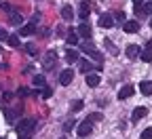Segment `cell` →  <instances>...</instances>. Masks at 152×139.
<instances>
[{"label": "cell", "mask_w": 152, "mask_h": 139, "mask_svg": "<svg viewBox=\"0 0 152 139\" xmlns=\"http://www.w3.org/2000/svg\"><path fill=\"white\" fill-rule=\"evenodd\" d=\"M148 114V110L144 108V106H140V108H135V110H133V114H131V120L133 122H137V120H142V118Z\"/></svg>", "instance_id": "8"}, {"label": "cell", "mask_w": 152, "mask_h": 139, "mask_svg": "<svg viewBox=\"0 0 152 139\" xmlns=\"http://www.w3.org/2000/svg\"><path fill=\"white\" fill-rule=\"evenodd\" d=\"M112 17H114V21H121V23H125V21H127V15H125L123 11H116Z\"/></svg>", "instance_id": "23"}, {"label": "cell", "mask_w": 152, "mask_h": 139, "mask_svg": "<svg viewBox=\"0 0 152 139\" xmlns=\"http://www.w3.org/2000/svg\"><path fill=\"white\" fill-rule=\"evenodd\" d=\"M72 110H74V112L83 110V101H74V103H72Z\"/></svg>", "instance_id": "29"}, {"label": "cell", "mask_w": 152, "mask_h": 139, "mask_svg": "<svg viewBox=\"0 0 152 139\" xmlns=\"http://www.w3.org/2000/svg\"><path fill=\"white\" fill-rule=\"evenodd\" d=\"M78 36H83V38H87V40H89V38L93 36L91 25H89V23H80V25H78Z\"/></svg>", "instance_id": "10"}, {"label": "cell", "mask_w": 152, "mask_h": 139, "mask_svg": "<svg viewBox=\"0 0 152 139\" xmlns=\"http://www.w3.org/2000/svg\"><path fill=\"white\" fill-rule=\"evenodd\" d=\"M7 38H9V34H7L2 28H0V40H7Z\"/></svg>", "instance_id": "33"}, {"label": "cell", "mask_w": 152, "mask_h": 139, "mask_svg": "<svg viewBox=\"0 0 152 139\" xmlns=\"http://www.w3.org/2000/svg\"><path fill=\"white\" fill-rule=\"evenodd\" d=\"M123 30H125L127 34H135V32H140V23H137V21H125Z\"/></svg>", "instance_id": "12"}, {"label": "cell", "mask_w": 152, "mask_h": 139, "mask_svg": "<svg viewBox=\"0 0 152 139\" xmlns=\"http://www.w3.org/2000/svg\"><path fill=\"white\" fill-rule=\"evenodd\" d=\"M99 82H102V78H99L97 74H95V72L87 74V84H89V87H97Z\"/></svg>", "instance_id": "15"}, {"label": "cell", "mask_w": 152, "mask_h": 139, "mask_svg": "<svg viewBox=\"0 0 152 139\" xmlns=\"http://www.w3.org/2000/svg\"><path fill=\"white\" fill-rule=\"evenodd\" d=\"M140 91H142V95H152V82L150 80H142L140 82Z\"/></svg>", "instance_id": "13"}, {"label": "cell", "mask_w": 152, "mask_h": 139, "mask_svg": "<svg viewBox=\"0 0 152 139\" xmlns=\"http://www.w3.org/2000/svg\"><path fill=\"white\" fill-rule=\"evenodd\" d=\"M51 95H53V91H51L49 87H45V89H42V97H45V99H49Z\"/></svg>", "instance_id": "28"}, {"label": "cell", "mask_w": 152, "mask_h": 139, "mask_svg": "<svg viewBox=\"0 0 152 139\" xmlns=\"http://www.w3.org/2000/svg\"><path fill=\"white\" fill-rule=\"evenodd\" d=\"M9 21H11L13 25H21V23H23V17H21V13H17V11H13V13L9 15Z\"/></svg>", "instance_id": "14"}, {"label": "cell", "mask_w": 152, "mask_h": 139, "mask_svg": "<svg viewBox=\"0 0 152 139\" xmlns=\"http://www.w3.org/2000/svg\"><path fill=\"white\" fill-rule=\"evenodd\" d=\"M140 139H152V127L144 129V131H142V135H140Z\"/></svg>", "instance_id": "26"}, {"label": "cell", "mask_w": 152, "mask_h": 139, "mask_svg": "<svg viewBox=\"0 0 152 139\" xmlns=\"http://www.w3.org/2000/svg\"><path fill=\"white\" fill-rule=\"evenodd\" d=\"M133 2H135V7H142V2H144V0H133Z\"/></svg>", "instance_id": "36"}, {"label": "cell", "mask_w": 152, "mask_h": 139, "mask_svg": "<svg viewBox=\"0 0 152 139\" xmlns=\"http://www.w3.org/2000/svg\"><path fill=\"white\" fill-rule=\"evenodd\" d=\"M91 124H93V122L89 120V118H87V120H83V122L78 124V137H87V135H91V131H93Z\"/></svg>", "instance_id": "3"}, {"label": "cell", "mask_w": 152, "mask_h": 139, "mask_svg": "<svg viewBox=\"0 0 152 139\" xmlns=\"http://www.w3.org/2000/svg\"><path fill=\"white\" fill-rule=\"evenodd\" d=\"M150 28H152V17H150Z\"/></svg>", "instance_id": "37"}, {"label": "cell", "mask_w": 152, "mask_h": 139, "mask_svg": "<svg viewBox=\"0 0 152 139\" xmlns=\"http://www.w3.org/2000/svg\"><path fill=\"white\" fill-rule=\"evenodd\" d=\"M89 120H91V122H95V120H102V114H91V116H89Z\"/></svg>", "instance_id": "31"}, {"label": "cell", "mask_w": 152, "mask_h": 139, "mask_svg": "<svg viewBox=\"0 0 152 139\" xmlns=\"http://www.w3.org/2000/svg\"><path fill=\"white\" fill-rule=\"evenodd\" d=\"M72 127H74V120H70V122H66V127H64V131H72Z\"/></svg>", "instance_id": "34"}, {"label": "cell", "mask_w": 152, "mask_h": 139, "mask_svg": "<svg viewBox=\"0 0 152 139\" xmlns=\"http://www.w3.org/2000/svg\"><path fill=\"white\" fill-rule=\"evenodd\" d=\"M66 61H68V63H74V61H78V51H74V49H68V51H66Z\"/></svg>", "instance_id": "16"}, {"label": "cell", "mask_w": 152, "mask_h": 139, "mask_svg": "<svg viewBox=\"0 0 152 139\" xmlns=\"http://www.w3.org/2000/svg\"><path fill=\"white\" fill-rule=\"evenodd\" d=\"M112 25H114V17H112V15H108V13H104V15L99 17V28L108 30V28H112Z\"/></svg>", "instance_id": "6"}, {"label": "cell", "mask_w": 152, "mask_h": 139, "mask_svg": "<svg viewBox=\"0 0 152 139\" xmlns=\"http://www.w3.org/2000/svg\"><path fill=\"white\" fill-rule=\"evenodd\" d=\"M32 82H34V87H45V76H40V74H36L34 78H32Z\"/></svg>", "instance_id": "22"}, {"label": "cell", "mask_w": 152, "mask_h": 139, "mask_svg": "<svg viewBox=\"0 0 152 139\" xmlns=\"http://www.w3.org/2000/svg\"><path fill=\"white\" fill-rule=\"evenodd\" d=\"M0 53H2V47H0Z\"/></svg>", "instance_id": "38"}, {"label": "cell", "mask_w": 152, "mask_h": 139, "mask_svg": "<svg viewBox=\"0 0 152 139\" xmlns=\"http://www.w3.org/2000/svg\"><path fill=\"white\" fill-rule=\"evenodd\" d=\"M61 17L66 19V21H70V19L74 17V11H72V7H68V4H66V7H61Z\"/></svg>", "instance_id": "18"}, {"label": "cell", "mask_w": 152, "mask_h": 139, "mask_svg": "<svg viewBox=\"0 0 152 139\" xmlns=\"http://www.w3.org/2000/svg\"><path fill=\"white\" fill-rule=\"evenodd\" d=\"M91 70H93V63H91V61H87V59H83V61H80V72L91 74Z\"/></svg>", "instance_id": "20"}, {"label": "cell", "mask_w": 152, "mask_h": 139, "mask_svg": "<svg viewBox=\"0 0 152 139\" xmlns=\"http://www.w3.org/2000/svg\"><path fill=\"white\" fill-rule=\"evenodd\" d=\"M0 7H2V11H7L9 15L13 13V9H11V4H9V2H2V4H0Z\"/></svg>", "instance_id": "30"}, {"label": "cell", "mask_w": 152, "mask_h": 139, "mask_svg": "<svg viewBox=\"0 0 152 139\" xmlns=\"http://www.w3.org/2000/svg\"><path fill=\"white\" fill-rule=\"evenodd\" d=\"M89 13H91L89 2H83V4H80V19H87V17H89Z\"/></svg>", "instance_id": "21"}, {"label": "cell", "mask_w": 152, "mask_h": 139, "mask_svg": "<svg viewBox=\"0 0 152 139\" xmlns=\"http://www.w3.org/2000/svg\"><path fill=\"white\" fill-rule=\"evenodd\" d=\"M76 42H78V34H76V32H70V34H68V44H76Z\"/></svg>", "instance_id": "25"}, {"label": "cell", "mask_w": 152, "mask_h": 139, "mask_svg": "<svg viewBox=\"0 0 152 139\" xmlns=\"http://www.w3.org/2000/svg\"><path fill=\"white\" fill-rule=\"evenodd\" d=\"M135 13H140V15H152V2H148V4H144V7H137Z\"/></svg>", "instance_id": "19"}, {"label": "cell", "mask_w": 152, "mask_h": 139, "mask_svg": "<svg viewBox=\"0 0 152 139\" xmlns=\"http://www.w3.org/2000/svg\"><path fill=\"white\" fill-rule=\"evenodd\" d=\"M72 78H74V72H72V70H64V72L59 74V84H61V87H68V84L72 82Z\"/></svg>", "instance_id": "5"}, {"label": "cell", "mask_w": 152, "mask_h": 139, "mask_svg": "<svg viewBox=\"0 0 152 139\" xmlns=\"http://www.w3.org/2000/svg\"><path fill=\"white\" fill-rule=\"evenodd\" d=\"M34 32H36V23H30V25H23L19 30V36H32Z\"/></svg>", "instance_id": "17"}, {"label": "cell", "mask_w": 152, "mask_h": 139, "mask_svg": "<svg viewBox=\"0 0 152 139\" xmlns=\"http://www.w3.org/2000/svg\"><path fill=\"white\" fill-rule=\"evenodd\" d=\"M80 51H83V53H87L91 59H97V61L102 59V53H99L97 49H95L91 42H80Z\"/></svg>", "instance_id": "2"}, {"label": "cell", "mask_w": 152, "mask_h": 139, "mask_svg": "<svg viewBox=\"0 0 152 139\" xmlns=\"http://www.w3.org/2000/svg\"><path fill=\"white\" fill-rule=\"evenodd\" d=\"M55 63H57V55H55V51H49L47 57H45V61H42V65L47 70H51V68H55Z\"/></svg>", "instance_id": "4"}, {"label": "cell", "mask_w": 152, "mask_h": 139, "mask_svg": "<svg viewBox=\"0 0 152 139\" xmlns=\"http://www.w3.org/2000/svg\"><path fill=\"white\" fill-rule=\"evenodd\" d=\"M28 53H30V55H34V53H36V47H32V44H30V47H28Z\"/></svg>", "instance_id": "35"}, {"label": "cell", "mask_w": 152, "mask_h": 139, "mask_svg": "<svg viewBox=\"0 0 152 139\" xmlns=\"http://www.w3.org/2000/svg\"><path fill=\"white\" fill-rule=\"evenodd\" d=\"M142 55V49L137 47V44H129L127 47V57L129 59H135V57H140Z\"/></svg>", "instance_id": "11"}, {"label": "cell", "mask_w": 152, "mask_h": 139, "mask_svg": "<svg viewBox=\"0 0 152 139\" xmlns=\"http://www.w3.org/2000/svg\"><path fill=\"white\" fill-rule=\"evenodd\" d=\"M104 44H106V49H108V51H110L112 55H116V53H118V49L112 44V40H104Z\"/></svg>", "instance_id": "24"}, {"label": "cell", "mask_w": 152, "mask_h": 139, "mask_svg": "<svg viewBox=\"0 0 152 139\" xmlns=\"http://www.w3.org/2000/svg\"><path fill=\"white\" fill-rule=\"evenodd\" d=\"M7 40H9V44H11V47H19V36H15V34H13V36H9V38H7Z\"/></svg>", "instance_id": "27"}, {"label": "cell", "mask_w": 152, "mask_h": 139, "mask_svg": "<svg viewBox=\"0 0 152 139\" xmlns=\"http://www.w3.org/2000/svg\"><path fill=\"white\" fill-rule=\"evenodd\" d=\"M133 93H135V89H133V84H125L121 91H118V99H129Z\"/></svg>", "instance_id": "9"}, {"label": "cell", "mask_w": 152, "mask_h": 139, "mask_svg": "<svg viewBox=\"0 0 152 139\" xmlns=\"http://www.w3.org/2000/svg\"><path fill=\"white\" fill-rule=\"evenodd\" d=\"M19 95H21V97H28V95H30V91H28L26 87H21V89H19Z\"/></svg>", "instance_id": "32"}, {"label": "cell", "mask_w": 152, "mask_h": 139, "mask_svg": "<svg viewBox=\"0 0 152 139\" xmlns=\"http://www.w3.org/2000/svg\"><path fill=\"white\" fill-rule=\"evenodd\" d=\"M34 127H36V120H32V118H23V120H19V124L15 127V131H17L19 139H30Z\"/></svg>", "instance_id": "1"}, {"label": "cell", "mask_w": 152, "mask_h": 139, "mask_svg": "<svg viewBox=\"0 0 152 139\" xmlns=\"http://www.w3.org/2000/svg\"><path fill=\"white\" fill-rule=\"evenodd\" d=\"M142 61H146V63H150L152 61V40H148V44H146V49L142 51Z\"/></svg>", "instance_id": "7"}]
</instances>
